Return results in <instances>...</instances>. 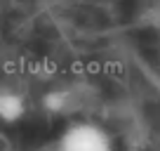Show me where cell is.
I'll use <instances>...</instances> for the list:
<instances>
[{
    "label": "cell",
    "instance_id": "7a4b0ae2",
    "mask_svg": "<svg viewBox=\"0 0 160 151\" xmlns=\"http://www.w3.org/2000/svg\"><path fill=\"white\" fill-rule=\"evenodd\" d=\"M26 113V99L14 90H0V121L17 123Z\"/></svg>",
    "mask_w": 160,
    "mask_h": 151
},
{
    "label": "cell",
    "instance_id": "6da1fadb",
    "mask_svg": "<svg viewBox=\"0 0 160 151\" xmlns=\"http://www.w3.org/2000/svg\"><path fill=\"white\" fill-rule=\"evenodd\" d=\"M59 151H113V139L97 123H73L61 135Z\"/></svg>",
    "mask_w": 160,
    "mask_h": 151
},
{
    "label": "cell",
    "instance_id": "3957f363",
    "mask_svg": "<svg viewBox=\"0 0 160 151\" xmlns=\"http://www.w3.org/2000/svg\"><path fill=\"white\" fill-rule=\"evenodd\" d=\"M42 109L54 116H66L68 111H73V95L66 90H52L42 95Z\"/></svg>",
    "mask_w": 160,
    "mask_h": 151
}]
</instances>
